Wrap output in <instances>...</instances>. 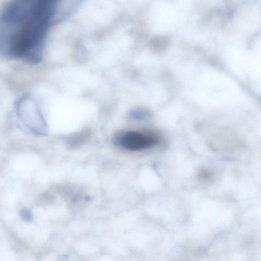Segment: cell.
<instances>
[{
  "label": "cell",
  "instance_id": "cell-1",
  "mask_svg": "<svg viewBox=\"0 0 261 261\" xmlns=\"http://www.w3.org/2000/svg\"><path fill=\"white\" fill-rule=\"evenodd\" d=\"M80 1L15 0L4 6L0 15V54L7 60L30 65L42 60L48 33L72 15Z\"/></svg>",
  "mask_w": 261,
  "mask_h": 261
},
{
  "label": "cell",
  "instance_id": "cell-2",
  "mask_svg": "<svg viewBox=\"0 0 261 261\" xmlns=\"http://www.w3.org/2000/svg\"><path fill=\"white\" fill-rule=\"evenodd\" d=\"M117 145L130 151L149 148L158 143V138L154 134L136 131H125L118 134L115 138Z\"/></svg>",
  "mask_w": 261,
  "mask_h": 261
}]
</instances>
